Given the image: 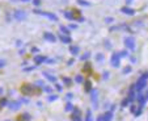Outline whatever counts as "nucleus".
<instances>
[{"mask_svg": "<svg viewBox=\"0 0 148 121\" xmlns=\"http://www.w3.org/2000/svg\"><path fill=\"white\" fill-rule=\"evenodd\" d=\"M58 99V96L57 95H51V96H48V100H50V102H54V100H57Z\"/></svg>", "mask_w": 148, "mask_h": 121, "instance_id": "27", "label": "nucleus"}, {"mask_svg": "<svg viewBox=\"0 0 148 121\" xmlns=\"http://www.w3.org/2000/svg\"><path fill=\"white\" fill-rule=\"evenodd\" d=\"M21 45H22V41H21V39H17V41H16V46H17V48H20Z\"/></svg>", "mask_w": 148, "mask_h": 121, "instance_id": "35", "label": "nucleus"}, {"mask_svg": "<svg viewBox=\"0 0 148 121\" xmlns=\"http://www.w3.org/2000/svg\"><path fill=\"white\" fill-rule=\"evenodd\" d=\"M76 1H77V4H79V5H81V7H91V5H92L88 0H76Z\"/></svg>", "mask_w": 148, "mask_h": 121, "instance_id": "14", "label": "nucleus"}, {"mask_svg": "<svg viewBox=\"0 0 148 121\" xmlns=\"http://www.w3.org/2000/svg\"><path fill=\"white\" fill-rule=\"evenodd\" d=\"M123 73H125V74L131 73V67H130V66H126V67H125V70H123Z\"/></svg>", "mask_w": 148, "mask_h": 121, "instance_id": "28", "label": "nucleus"}, {"mask_svg": "<svg viewBox=\"0 0 148 121\" xmlns=\"http://www.w3.org/2000/svg\"><path fill=\"white\" fill-rule=\"evenodd\" d=\"M0 92H1V93H3V88H0Z\"/></svg>", "mask_w": 148, "mask_h": 121, "instance_id": "46", "label": "nucleus"}, {"mask_svg": "<svg viewBox=\"0 0 148 121\" xmlns=\"http://www.w3.org/2000/svg\"><path fill=\"white\" fill-rule=\"evenodd\" d=\"M70 28V30H76L77 28H79V25L77 24H70V25H67Z\"/></svg>", "mask_w": 148, "mask_h": 121, "instance_id": "24", "label": "nucleus"}, {"mask_svg": "<svg viewBox=\"0 0 148 121\" xmlns=\"http://www.w3.org/2000/svg\"><path fill=\"white\" fill-rule=\"evenodd\" d=\"M76 82H77V83H81V82H83V76H81V75H77V76H76Z\"/></svg>", "mask_w": 148, "mask_h": 121, "instance_id": "30", "label": "nucleus"}, {"mask_svg": "<svg viewBox=\"0 0 148 121\" xmlns=\"http://www.w3.org/2000/svg\"><path fill=\"white\" fill-rule=\"evenodd\" d=\"M33 70H35V67H34V66H30V67L24 68V71H33Z\"/></svg>", "mask_w": 148, "mask_h": 121, "instance_id": "32", "label": "nucleus"}, {"mask_svg": "<svg viewBox=\"0 0 148 121\" xmlns=\"http://www.w3.org/2000/svg\"><path fill=\"white\" fill-rule=\"evenodd\" d=\"M123 44H125L127 50H131V51L136 50V39H135L134 36H126L123 38Z\"/></svg>", "mask_w": 148, "mask_h": 121, "instance_id": "1", "label": "nucleus"}, {"mask_svg": "<svg viewBox=\"0 0 148 121\" xmlns=\"http://www.w3.org/2000/svg\"><path fill=\"white\" fill-rule=\"evenodd\" d=\"M43 38L46 39V41H48V42H55L57 41V36H55L54 33H51V32H45L43 33Z\"/></svg>", "mask_w": 148, "mask_h": 121, "instance_id": "7", "label": "nucleus"}, {"mask_svg": "<svg viewBox=\"0 0 148 121\" xmlns=\"http://www.w3.org/2000/svg\"><path fill=\"white\" fill-rule=\"evenodd\" d=\"M46 62H47V63H55V61H54V59H47Z\"/></svg>", "mask_w": 148, "mask_h": 121, "instance_id": "40", "label": "nucleus"}, {"mask_svg": "<svg viewBox=\"0 0 148 121\" xmlns=\"http://www.w3.org/2000/svg\"><path fill=\"white\" fill-rule=\"evenodd\" d=\"M33 13L35 15H41V16L43 17H47L48 20H51V21H58V16L55 13H52V12H47V11H41V9L35 8L34 11H33Z\"/></svg>", "mask_w": 148, "mask_h": 121, "instance_id": "2", "label": "nucleus"}, {"mask_svg": "<svg viewBox=\"0 0 148 121\" xmlns=\"http://www.w3.org/2000/svg\"><path fill=\"white\" fill-rule=\"evenodd\" d=\"M34 61H35L37 65H41V63H45L46 61H47V57H45V55H37L34 58Z\"/></svg>", "mask_w": 148, "mask_h": 121, "instance_id": "12", "label": "nucleus"}, {"mask_svg": "<svg viewBox=\"0 0 148 121\" xmlns=\"http://www.w3.org/2000/svg\"><path fill=\"white\" fill-rule=\"evenodd\" d=\"M77 21H79V23H84V21H85V17H83V16L77 17Z\"/></svg>", "mask_w": 148, "mask_h": 121, "instance_id": "34", "label": "nucleus"}, {"mask_svg": "<svg viewBox=\"0 0 148 121\" xmlns=\"http://www.w3.org/2000/svg\"><path fill=\"white\" fill-rule=\"evenodd\" d=\"M85 88H87V92H88V91H91V83L88 82V80H87V83H85Z\"/></svg>", "mask_w": 148, "mask_h": 121, "instance_id": "29", "label": "nucleus"}, {"mask_svg": "<svg viewBox=\"0 0 148 121\" xmlns=\"http://www.w3.org/2000/svg\"><path fill=\"white\" fill-rule=\"evenodd\" d=\"M119 57H121V58H126V57H128V50H127V49L121 50L119 51Z\"/></svg>", "mask_w": 148, "mask_h": 121, "instance_id": "19", "label": "nucleus"}, {"mask_svg": "<svg viewBox=\"0 0 148 121\" xmlns=\"http://www.w3.org/2000/svg\"><path fill=\"white\" fill-rule=\"evenodd\" d=\"M30 51H31V53H38V51H39V49L35 48V46H33V48L30 49Z\"/></svg>", "mask_w": 148, "mask_h": 121, "instance_id": "31", "label": "nucleus"}, {"mask_svg": "<svg viewBox=\"0 0 148 121\" xmlns=\"http://www.w3.org/2000/svg\"><path fill=\"white\" fill-rule=\"evenodd\" d=\"M74 121H80V118L79 117H74Z\"/></svg>", "mask_w": 148, "mask_h": 121, "instance_id": "44", "label": "nucleus"}, {"mask_svg": "<svg viewBox=\"0 0 148 121\" xmlns=\"http://www.w3.org/2000/svg\"><path fill=\"white\" fill-rule=\"evenodd\" d=\"M104 58H105V55H104L102 53H97L96 54V61H97V62H102Z\"/></svg>", "mask_w": 148, "mask_h": 121, "instance_id": "18", "label": "nucleus"}, {"mask_svg": "<svg viewBox=\"0 0 148 121\" xmlns=\"http://www.w3.org/2000/svg\"><path fill=\"white\" fill-rule=\"evenodd\" d=\"M105 23H106V24L114 23V17H105Z\"/></svg>", "mask_w": 148, "mask_h": 121, "instance_id": "25", "label": "nucleus"}, {"mask_svg": "<svg viewBox=\"0 0 148 121\" xmlns=\"http://www.w3.org/2000/svg\"><path fill=\"white\" fill-rule=\"evenodd\" d=\"M7 104V99H1V102H0V107H4Z\"/></svg>", "mask_w": 148, "mask_h": 121, "instance_id": "33", "label": "nucleus"}, {"mask_svg": "<svg viewBox=\"0 0 148 121\" xmlns=\"http://www.w3.org/2000/svg\"><path fill=\"white\" fill-rule=\"evenodd\" d=\"M63 16H64L67 20H70V21H74L75 17H76V16H75V13H74V12H71V11H63Z\"/></svg>", "mask_w": 148, "mask_h": 121, "instance_id": "9", "label": "nucleus"}, {"mask_svg": "<svg viewBox=\"0 0 148 121\" xmlns=\"http://www.w3.org/2000/svg\"><path fill=\"white\" fill-rule=\"evenodd\" d=\"M31 3H33V5H34L35 8H38V7H41L42 1H41V0H31Z\"/></svg>", "mask_w": 148, "mask_h": 121, "instance_id": "21", "label": "nucleus"}, {"mask_svg": "<svg viewBox=\"0 0 148 121\" xmlns=\"http://www.w3.org/2000/svg\"><path fill=\"white\" fill-rule=\"evenodd\" d=\"M105 46H106V49H111V48H113V45H111V41H110L109 38L105 39Z\"/></svg>", "mask_w": 148, "mask_h": 121, "instance_id": "22", "label": "nucleus"}, {"mask_svg": "<svg viewBox=\"0 0 148 121\" xmlns=\"http://www.w3.org/2000/svg\"><path fill=\"white\" fill-rule=\"evenodd\" d=\"M131 1H132V0H126V3H127V5H128V4H131Z\"/></svg>", "mask_w": 148, "mask_h": 121, "instance_id": "43", "label": "nucleus"}, {"mask_svg": "<svg viewBox=\"0 0 148 121\" xmlns=\"http://www.w3.org/2000/svg\"><path fill=\"white\" fill-rule=\"evenodd\" d=\"M43 76H46V78H47L50 82H55V80H57V78H55L54 75H50L48 73H43Z\"/></svg>", "mask_w": 148, "mask_h": 121, "instance_id": "17", "label": "nucleus"}, {"mask_svg": "<svg viewBox=\"0 0 148 121\" xmlns=\"http://www.w3.org/2000/svg\"><path fill=\"white\" fill-rule=\"evenodd\" d=\"M21 1H22V3H26V1H30V0H21Z\"/></svg>", "mask_w": 148, "mask_h": 121, "instance_id": "45", "label": "nucleus"}, {"mask_svg": "<svg viewBox=\"0 0 148 121\" xmlns=\"http://www.w3.org/2000/svg\"><path fill=\"white\" fill-rule=\"evenodd\" d=\"M147 79H148V73H144L142 76H140V79H138V83H136V91L138 92H140V91L145 87V84H147Z\"/></svg>", "mask_w": 148, "mask_h": 121, "instance_id": "3", "label": "nucleus"}, {"mask_svg": "<svg viewBox=\"0 0 148 121\" xmlns=\"http://www.w3.org/2000/svg\"><path fill=\"white\" fill-rule=\"evenodd\" d=\"M58 37H59V39L62 41L63 44H71V42H72V38H71L70 36H65V34H62V33H60Z\"/></svg>", "mask_w": 148, "mask_h": 121, "instance_id": "8", "label": "nucleus"}, {"mask_svg": "<svg viewBox=\"0 0 148 121\" xmlns=\"http://www.w3.org/2000/svg\"><path fill=\"white\" fill-rule=\"evenodd\" d=\"M130 59H131V62H132V63L136 62V58H135V57H130Z\"/></svg>", "mask_w": 148, "mask_h": 121, "instance_id": "39", "label": "nucleus"}, {"mask_svg": "<svg viewBox=\"0 0 148 121\" xmlns=\"http://www.w3.org/2000/svg\"><path fill=\"white\" fill-rule=\"evenodd\" d=\"M89 57H91V53H89V51H85L83 55L80 57V59H81V61H87V59H89Z\"/></svg>", "mask_w": 148, "mask_h": 121, "instance_id": "20", "label": "nucleus"}, {"mask_svg": "<svg viewBox=\"0 0 148 121\" xmlns=\"http://www.w3.org/2000/svg\"><path fill=\"white\" fill-rule=\"evenodd\" d=\"M110 63H111V66H113V67H119V65H121V57H119V53H115V51H114V53L111 54Z\"/></svg>", "mask_w": 148, "mask_h": 121, "instance_id": "5", "label": "nucleus"}, {"mask_svg": "<svg viewBox=\"0 0 148 121\" xmlns=\"http://www.w3.org/2000/svg\"><path fill=\"white\" fill-rule=\"evenodd\" d=\"M91 97H92V104H93V107L97 108V90H93V91H92Z\"/></svg>", "mask_w": 148, "mask_h": 121, "instance_id": "11", "label": "nucleus"}, {"mask_svg": "<svg viewBox=\"0 0 148 121\" xmlns=\"http://www.w3.org/2000/svg\"><path fill=\"white\" fill-rule=\"evenodd\" d=\"M72 97V93H67V99H68V100H70V99H71Z\"/></svg>", "mask_w": 148, "mask_h": 121, "instance_id": "42", "label": "nucleus"}, {"mask_svg": "<svg viewBox=\"0 0 148 121\" xmlns=\"http://www.w3.org/2000/svg\"><path fill=\"white\" fill-rule=\"evenodd\" d=\"M121 12H122L123 15H126V16H135V13H136V11H135L134 8H131V7H128V5L122 7V8H121Z\"/></svg>", "mask_w": 148, "mask_h": 121, "instance_id": "6", "label": "nucleus"}, {"mask_svg": "<svg viewBox=\"0 0 148 121\" xmlns=\"http://www.w3.org/2000/svg\"><path fill=\"white\" fill-rule=\"evenodd\" d=\"M72 108H74V107H72L71 103H67V105H65V111H67V112H70V111H71Z\"/></svg>", "mask_w": 148, "mask_h": 121, "instance_id": "26", "label": "nucleus"}, {"mask_svg": "<svg viewBox=\"0 0 148 121\" xmlns=\"http://www.w3.org/2000/svg\"><path fill=\"white\" fill-rule=\"evenodd\" d=\"M12 17L14 20H17V21H22V20H26L28 13H26V11H22V9H16L12 13Z\"/></svg>", "mask_w": 148, "mask_h": 121, "instance_id": "4", "label": "nucleus"}, {"mask_svg": "<svg viewBox=\"0 0 148 121\" xmlns=\"http://www.w3.org/2000/svg\"><path fill=\"white\" fill-rule=\"evenodd\" d=\"M85 121H93V117H92V113H91V111H88V112H87Z\"/></svg>", "mask_w": 148, "mask_h": 121, "instance_id": "23", "label": "nucleus"}, {"mask_svg": "<svg viewBox=\"0 0 148 121\" xmlns=\"http://www.w3.org/2000/svg\"><path fill=\"white\" fill-rule=\"evenodd\" d=\"M63 82H64L65 84H70V83H71V80H70L68 78H64V79H63Z\"/></svg>", "mask_w": 148, "mask_h": 121, "instance_id": "36", "label": "nucleus"}, {"mask_svg": "<svg viewBox=\"0 0 148 121\" xmlns=\"http://www.w3.org/2000/svg\"><path fill=\"white\" fill-rule=\"evenodd\" d=\"M4 65H5V61L4 59H0V67H3Z\"/></svg>", "mask_w": 148, "mask_h": 121, "instance_id": "37", "label": "nucleus"}, {"mask_svg": "<svg viewBox=\"0 0 148 121\" xmlns=\"http://www.w3.org/2000/svg\"><path fill=\"white\" fill-rule=\"evenodd\" d=\"M111 118H113V112H110V111L104 115V121H110Z\"/></svg>", "mask_w": 148, "mask_h": 121, "instance_id": "16", "label": "nucleus"}, {"mask_svg": "<svg viewBox=\"0 0 148 121\" xmlns=\"http://www.w3.org/2000/svg\"><path fill=\"white\" fill-rule=\"evenodd\" d=\"M5 121H9V120H5Z\"/></svg>", "mask_w": 148, "mask_h": 121, "instance_id": "47", "label": "nucleus"}, {"mask_svg": "<svg viewBox=\"0 0 148 121\" xmlns=\"http://www.w3.org/2000/svg\"><path fill=\"white\" fill-rule=\"evenodd\" d=\"M79 51H80V48L77 45H71L70 46V53H71L72 55H77Z\"/></svg>", "mask_w": 148, "mask_h": 121, "instance_id": "13", "label": "nucleus"}, {"mask_svg": "<svg viewBox=\"0 0 148 121\" xmlns=\"http://www.w3.org/2000/svg\"><path fill=\"white\" fill-rule=\"evenodd\" d=\"M21 103H22V102H21V100H20V102L9 103V108H11V109H17V108H18V107H20V105H21Z\"/></svg>", "mask_w": 148, "mask_h": 121, "instance_id": "15", "label": "nucleus"}, {"mask_svg": "<svg viewBox=\"0 0 148 121\" xmlns=\"http://www.w3.org/2000/svg\"><path fill=\"white\" fill-rule=\"evenodd\" d=\"M128 103H130V100H128V99H126L125 102H123V107H126V105H128Z\"/></svg>", "mask_w": 148, "mask_h": 121, "instance_id": "38", "label": "nucleus"}, {"mask_svg": "<svg viewBox=\"0 0 148 121\" xmlns=\"http://www.w3.org/2000/svg\"><path fill=\"white\" fill-rule=\"evenodd\" d=\"M45 91H46V92H51V88H50V87H45Z\"/></svg>", "mask_w": 148, "mask_h": 121, "instance_id": "41", "label": "nucleus"}, {"mask_svg": "<svg viewBox=\"0 0 148 121\" xmlns=\"http://www.w3.org/2000/svg\"><path fill=\"white\" fill-rule=\"evenodd\" d=\"M59 30L62 34H65V36H70V33H71V30L67 25H59Z\"/></svg>", "mask_w": 148, "mask_h": 121, "instance_id": "10", "label": "nucleus"}]
</instances>
